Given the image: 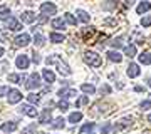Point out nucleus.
I'll list each match as a JSON object with an SVG mask.
<instances>
[{
    "mask_svg": "<svg viewBox=\"0 0 151 134\" xmlns=\"http://www.w3.org/2000/svg\"><path fill=\"white\" fill-rule=\"evenodd\" d=\"M50 25H52V29H59V30H62V29L65 27V22L62 20V19H54Z\"/></svg>",
    "mask_w": 151,
    "mask_h": 134,
    "instance_id": "5701e85b",
    "label": "nucleus"
},
{
    "mask_svg": "<svg viewBox=\"0 0 151 134\" xmlns=\"http://www.w3.org/2000/svg\"><path fill=\"white\" fill-rule=\"evenodd\" d=\"M40 134H45V133H40Z\"/></svg>",
    "mask_w": 151,
    "mask_h": 134,
    "instance_id": "864d4df0",
    "label": "nucleus"
},
{
    "mask_svg": "<svg viewBox=\"0 0 151 134\" xmlns=\"http://www.w3.org/2000/svg\"><path fill=\"white\" fill-rule=\"evenodd\" d=\"M65 126V121H64V118H57L54 121V123L50 124V128H54V129H62Z\"/></svg>",
    "mask_w": 151,
    "mask_h": 134,
    "instance_id": "b1692460",
    "label": "nucleus"
},
{
    "mask_svg": "<svg viewBox=\"0 0 151 134\" xmlns=\"http://www.w3.org/2000/svg\"><path fill=\"white\" fill-rule=\"evenodd\" d=\"M111 133H113V124L106 123L101 126V134H111Z\"/></svg>",
    "mask_w": 151,
    "mask_h": 134,
    "instance_id": "473e14b6",
    "label": "nucleus"
},
{
    "mask_svg": "<svg viewBox=\"0 0 151 134\" xmlns=\"http://www.w3.org/2000/svg\"><path fill=\"white\" fill-rule=\"evenodd\" d=\"M139 64L143 65H150L151 64V52H143L139 55Z\"/></svg>",
    "mask_w": 151,
    "mask_h": 134,
    "instance_id": "a211bd4d",
    "label": "nucleus"
},
{
    "mask_svg": "<svg viewBox=\"0 0 151 134\" xmlns=\"http://www.w3.org/2000/svg\"><path fill=\"white\" fill-rule=\"evenodd\" d=\"M126 74L129 75V77H138V75H139V65L138 64H129L128 65Z\"/></svg>",
    "mask_w": 151,
    "mask_h": 134,
    "instance_id": "dca6fc26",
    "label": "nucleus"
},
{
    "mask_svg": "<svg viewBox=\"0 0 151 134\" xmlns=\"http://www.w3.org/2000/svg\"><path fill=\"white\" fill-rule=\"evenodd\" d=\"M151 9V4L150 2H141L139 5L136 7V12H138V14H145V12H148Z\"/></svg>",
    "mask_w": 151,
    "mask_h": 134,
    "instance_id": "aec40b11",
    "label": "nucleus"
},
{
    "mask_svg": "<svg viewBox=\"0 0 151 134\" xmlns=\"http://www.w3.org/2000/svg\"><path fill=\"white\" fill-rule=\"evenodd\" d=\"M25 87L27 89H37V87H40V75L37 74V72H34V74H30L29 75V79H27V82H25Z\"/></svg>",
    "mask_w": 151,
    "mask_h": 134,
    "instance_id": "7ed1b4c3",
    "label": "nucleus"
},
{
    "mask_svg": "<svg viewBox=\"0 0 151 134\" xmlns=\"http://www.w3.org/2000/svg\"><path fill=\"white\" fill-rule=\"evenodd\" d=\"M106 55H108V59L111 60V62H116V64H119V62L123 60V55H121L118 50H109Z\"/></svg>",
    "mask_w": 151,
    "mask_h": 134,
    "instance_id": "ddd939ff",
    "label": "nucleus"
},
{
    "mask_svg": "<svg viewBox=\"0 0 151 134\" xmlns=\"http://www.w3.org/2000/svg\"><path fill=\"white\" fill-rule=\"evenodd\" d=\"M45 64H47V65H57V70H59L62 75H70V74H72L70 67L65 64L64 60L59 59V55H49L47 59H45Z\"/></svg>",
    "mask_w": 151,
    "mask_h": 134,
    "instance_id": "f257e3e1",
    "label": "nucleus"
},
{
    "mask_svg": "<svg viewBox=\"0 0 151 134\" xmlns=\"http://www.w3.org/2000/svg\"><path fill=\"white\" fill-rule=\"evenodd\" d=\"M2 55H4V49H0V57H2Z\"/></svg>",
    "mask_w": 151,
    "mask_h": 134,
    "instance_id": "8fccbe9b",
    "label": "nucleus"
},
{
    "mask_svg": "<svg viewBox=\"0 0 151 134\" xmlns=\"http://www.w3.org/2000/svg\"><path fill=\"white\" fill-rule=\"evenodd\" d=\"M10 19V10L7 9V7H4L2 10H0V20H9Z\"/></svg>",
    "mask_w": 151,
    "mask_h": 134,
    "instance_id": "2f4dec72",
    "label": "nucleus"
},
{
    "mask_svg": "<svg viewBox=\"0 0 151 134\" xmlns=\"http://www.w3.org/2000/svg\"><path fill=\"white\" fill-rule=\"evenodd\" d=\"M34 44H35V45H37V47H42L44 44H45V39H44V35L42 34H35V35H34Z\"/></svg>",
    "mask_w": 151,
    "mask_h": 134,
    "instance_id": "412c9836",
    "label": "nucleus"
},
{
    "mask_svg": "<svg viewBox=\"0 0 151 134\" xmlns=\"http://www.w3.org/2000/svg\"><path fill=\"white\" fill-rule=\"evenodd\" d=\"M134 37H136V40H138V44H143V40H145V39L139 35V34H134Z\"/></svg>",
    "mask_w": 151,
    "mask_h": 134,
    "instance_id": "de8ad7c7",
    "label": "nucleus"
},
{
    "mask_svg": "<svg viewBox=\"0 0 151 134\" xmlns=\"http://www.w3.org/2000/svg\"><path fill=\"white\" fill-rule=\"evenodd\" d=\"M59 96H60V99L76 97V96H77V91H76V89H72V87H64V89H60V91H59Z\"/></svg>",
    "mask_w": 151,
    "mask_h": 134,
    "instance_id": "1a4fd4ad",
    "label": "nucleus"
},
{
    "mask_svg": "<svg viewBox=\"0 0 151 134\" xmlns=\"http://www.w3.org/2000/svg\"><path fill=\"white\" fill-rule=\"evenodd\" d=\"M101 94H111V87L108 86V84H104V86H101Z\"/></svg>",
    "mask_w": 151,
    "mask_h": 134,
    "instance_id": "58836bf2",
    "label": "nucleus"
},
{
    "mask_svg": "<svg viewBox=\"0 0 151 134\" xmlns=\"http://www.w3.org/2000/svg\"><path fill=\"white\" fill-rule=\"evenodd\" d=\"M7 67H9V62H7V60H4V62L0 64V74H4V72H5V69H7Z\"/></svg>",
    "mask_w": 151,
    "mask_h": 134,
    "instance_id": "37998d69",
    "label": "nucleus"
},
{
    "mask_svg": "<svg viewBox=\"0 0 151 134\" xmlns=\"http://www.w3.org/2000/svg\"><path fill=\"white\" fill-rule=\"evenodd\" d=\"M27 101L30 102V104H37L39 101H40V94H35V92H30L27 96Z\"/></svg>",
    "mask_w": 151,
    "mask_h": 134,
    "instance_id": "cd10ccee",
    "label": "nucleus"
},
{
    "mask_svg": "<svg viewBox=\"0 0 151 134\" xmlns=\"http://www.w3.org/2000/svg\"><path fill=\"white\" fill-rule=\"evenodd\" d=\"M129 126H131V118H124V119H121V121H118V123L114 124L113 131H114V133H119V131L129 128Z\"/></svg>",
    "mask_w": 151,
    "mask_h": 134,
    "instance_id": "423d86ee",
    "label": "nucleus"
},
{
    "mask_svg": "<svg viewBox=\"0 0 151 134\" xmlns=\"http://www.w3.org/2000/svg\"><path fill=\"white\" fill-rule=\"evenodd\" d=\"M148 123L151 124V114H150V116H148Z\"/></svg>",
    "mask_w": 151,
    "mask_h": 134,
    "instance_id": "603ef678",
    "label": "nucleus"
},
{
    "mask_svg": "<svg viewBox=\"0 0 151 134\" xmlns=\"http://www.w3.org/2000/svg\"><path fill=\"white\" fill-rule=\"evenodd\" d=\"M14 42H15L17 47H25L30 44V37H29V34H22V35H17Z\"/></svg>",
    "mask_w": 151,
    "mask_h": 134,
    "instance_id": "6e6552de",
    "label": "nucleus"
},
{
    "mask_svg": "<svg viewBox=\"0 0 151 134\" xmlns=\"http://www.w3.org/2000/svg\"><path fill=\"white\" fill-rule=\"evenodd\" d=\"M96 35H97L96 27H89V29H84V30H82V37H84V40H86L87 44H96L94 42Z\"/></svg>",
    "mask_w": 151,
    "mask_h": 134,
    "instance_id": "20e7f679",
    "label": "nucleus"
},
{
    "mask_svg": "<svg viewBox=\"0 0 151 134\" xmlns=\"http://www.w3.org/2000/svg\"><path fill=\"white\" fill-rule=\"evenodd\" d=\"M42 77H44V80H45V82H49V84L55 82V75H54V72H52L50 69H44L42 70Z\"/></svg>",
    "mask_w": 151,
    "mask_h": 134,
    "instance_id": "4468645a",
    "label": "nucleus"
},
{
    "mask_svg": "<svg viewBox=\"0 0 151 134\" xmlns=\"http://www.w3.org/2000/svg\"><path fill=\"white\" fill-rule=\"evenodd\" d=\"M57 107H59L60 111H67V109H69V104H67L65 99H60V101L57 102Z\"/></svg>",
    "mask_w": 151,
    "mask_h": 134,
    "instance_id": "72a5a7b5",
    "label": "nucleus"
},
{
    "mask_svg": "<svg viewBox=\"0 0 151 134\" xmlns=\"http://www.w3.org/2000/svg\"><path fill=\"white\" fill-rule=\"evenodd\" d=\"M32 62L34 64H39V62H40V55H39V54H34L32 55Z\"/></svg>",
    "mask_w": 151,
    "mask_h": 134,
    "instance_id": "a18cd8bd",
    "label": "nucleus"
},
{
    "mask_svg": "<svg viewBox=\"0 0 151 134\" xmlns=\"http://www.w3.org/2000/svg\"><path fill=\"white\" fill-rule=\"evenodd\" d=\"M19 111H20V114H25L29 118H35V116H37V109L32 107L30 104H22V106L19 107Z\"/></svg>",
    "mask_w": 151,
    "mask_h": 134,
    "instance_id": "39448f33",
    "label": "nucleus"
},
{
    "mask_svg": "<svg viewBox=\"0 0 151 134\" xmlns=\"http://www.w3.org/2000/svg\"><path fill=\"white\" fill-rule=\"evenodd\" d=\"M40 12H42V15L45 17V15H54L55 12H57V9H55V5L54 4H50V2H45V4H42L40 5Z\"/></svg>",
    "mask_w": 151,
    "mask_h": 134,
    "instance_id": "0eeeda50",
    "label": "nucleus"
},
{
    "mask_svg": "<svg viewBox=\"0 0 151 134\" xmlns=\"http://www.w3.org/2000/svg\"><path fill=\"white\" fill-rule=\"evenodd\" d=\"M17 128H19L17 123H4L2 124V131H4V133H12V131H15Z\"/></svg>",
    "mask_w": 151,
    "mask_h": 134,
    "instance_id": "6ab92c4d",
    "label": "nucleus"
},
{
    "mask_svg": "<svg viewBox=\"0 0 151 134\" xmlns=\"http://www.w3.org/2000/svg\"><path fill=\"white\" fill-rule=\"evenodd\" d=\"M9 80H10V82H20V75L19 74H10L9 75Z\"/></svg>",
    "mask_w": 151,
    "mask_h": 134,
    "instance_id": "ea45409f",
    "label": "nucleus"
},
{
    "mask_svg": "<svg viewBox=\"0 0 151 134\" xmlns=\"http://www.w3.org/2000/svg\"><path fill=\"white\" fill-rule=\"evenodd\" d=\"M104 25H116V20L114 19H106L104 20Z\"/></svg>",
    "mask_w": 151,
    "mask_h": 134,
    "instance_id": "c03bdc74",
    "label": "nucleus"
},
{
    "mask_svg": "<svg viewBox=\"0 0 151 134\" xmlns=\"http://www.w3.org/2000/svg\"><path fill=\"white\" fill-rule=\"evenodd\" d=\"M141 109L146 111V109H151V99H146V101L141 102Z\"/></svg>",
    "mask_w": 151,
    "mask_h": 134,
    "instance_id": "4c0bfd02",
    "label": "nucleus"
},
{
    "mask_svg": "<svg viewBox=\"0 0 151 134\" xmlns=\"http://www.w3.org/2000/svg\"><path fill=\"white\" fill-rule=\"evenodd\" d=\"M81 89H82V92H86V94H94V92H96V87L92 86V84H82Z\"/></svg>",
    "mask_w": 151,
    "mask_h": 134,
    "instance_id": "c85d7f7f",
    "label": "nucleus"
},
{
    "mask_svg": "<svg viewBox=\"0 0 151 134\" xmlns=\"http://www.w3.org/2000/svg\"><path fill=\"white\" fill-rule=\"evenodd\" d=\"M143 134H151V131H143Z\"/></svg>",
    "mask_w": 151,
    "mask_h": 134,
    "instance_id": "3c124183",
    "label": "nucleus"
},
{
    "mask_svg": "<svg viewBox=\"0 0 151 134\" xmlns=\"http://www.w3.org/2000/svg\"><path fill=\"white\" fill-rule=\"evenodd\" d=\"M111 45H113L114 49H119L121 45H123V42H121V39H114L113 42H111Z\"/></svg>",
    "mask_w": 151,
    "mask_h": 134,
    "instance_id": "a19ab883",
    "label": "nucleus"
},
{
    "mask_svg": "<svg viewBox=\"0 0 151 134\" xmlns=\"http://www.w3.org/2000/svg\"><path fill=\"white\" fill-rule=\"evenodd\" d=\"M20 20L25 22V24H32V22L35 20V14H34V12H30V10L24 12V14L20 15Z\"/></svg>",
    "mask_w": 151,
    "mask_h": 134,
    "instance_id": "2eb2a0df",
    "label": "nucleus"
},
{
    "mask_svg": "<svg viewBox=\"0 0 151 134\" xmlns=\"http://www.w3.org/2000/svg\"><path fill=\"white\" fill-rule=\"evenodd\" d=\"M87 102H89V96H82L79 101L76 102V107H81V106H86Z\"/></svg>",
    "mask_w": 151,
    "mask_h": 134,
    "instance_id": "f704fd0d",
    "label": "nucleus"
},
{
    "mask_svg": "<svg viewBox=\"0 0 151 134\" xmlns=\"http://www.w3.org/2000/svg\"><path fill=\"white\" fill-rule=\"evenodd\" d=\"M108 4H104V9L106 10H113V9H116L118 7V4H119V0H106Z\"/></svg>",
    "mask_w": 151,
    "mask_h": 134,
    "instance_id": "c756f323",
    "label": "nucleus"
},
{
    "mask_svg": "<svg viewBox=\"0 0 151 134\" xmlns=\"http://www.w3.org/2000/svg\"><path fill=\"white\" fill-rule=\"evenodd\" d=\"M5 94H9V87H0V97L5 96Z\"/></svg>",
    "mask_w": 151,
    "mask_h": 134,
    "instance_id": "49530a36",
    "label": "nucleus"
},
{
    "mask_svg": "<svg viewBox=\"0 0 151 134\" xmlns=\"http://www.w3.org/2000/svg\"><path fill=\"white\" fill-rule=\"evenodd\" d=\"M7 29H10V30H20V22L17 20V19H14V17H10L9 20H7Z\"/></svg>",
    "mask_w": 151,
    "mask_h": 134,
    "instance_id": "f3484780",
    "label": "nucleus"
},
{
    "mask_svg": "<svg viewBox=\"0 0 151 134\" xmlns=\"http://www.w3.org/2000/svg\"><path fill=\"white\" fill-rule=\"evenodd\" d=\"M134 91H136V92H145V87H141V86H136V87H134Z\"/></svg>",
    "mask_w": 151,
    "mask_h": 134,
    "instance_id": "09e8293b",
    "label": "nucleus"
},
{
    "mask_svg": "<svg viewBox=\"0 0 151 134\" xmlns=\"http://www.w3.org/2000/svg\"><path fill=\"white\" fill-rule=\"evenodd\" d=\"M64 35H62V34H57V32H52L50 34V40H52V42L54 44H59V42H64Z\"/></svg>",
    "mask_w": 151,
    "mask_h": 134,
    "instance_id": "393cba45",
    "label": "nucleus"
},
{
    "mask_svg": "<svg viewBox=\"0 0 151 134\" xmlns=\"http://www.w3.org/2000/svg\"><path fill=\"white\" fill-rule=\"evenodd\" d=\"M141 25L143 27H150L151 25V15H146L141 19Z\"/></svg>",
    "mask_w": 151,
    "mask_h": 134,
    "instance_id": "e433bc0d",
    "label": "nucleus"
},
{
    "mask_svg": "<svg viewBox=\"0 0 151 134\" xmlns=\"http://www.w3.org/2000/svg\"><path fill=\"white\" fill-rule=\"evenodd\" d=\"M50 118H52V109H44L42 113H40V116H39V123L40 124H47L49 121H50Z\"/></svg>",
    "mask_w": 151,
    "mask_h": 134,
    "instance_id": "9d476101",
    "label": "nucleus"
},
{
    "mask_svg": "<svg viewBox=\"0 0 151 134\" xmlns=\"http://www.w3.org/2000/svg\"><path fill=\"white\" fill-rule=\"evenodd\" d=\"M77 19H79L81 22H84V24H87L89 19H91V15H89L87 12H84V10H77Z\"/></svg>",
    "mask_w": 151,
    "mask_h": 134,
    "instance_id": "4be33fe9",
    "label": "nucleus"
},
{
    "mask_svg": "<svg viewBox=\"0 0 151 134\" xmlns=\"http://www.w3.org/2000/svg\"><path fill=\"white\" fill-rule=\"evenodd\" d=\"M65 22H67V24H70V25H76V17L72 15V14H65Z\"/></svg>",
    "mask_w": 151,
    "mask_h": 134,
    "instance_id": "c9c22d12",
    "label": "nucleus"
},
{
    "mask_svg": "<svg viewBox=\"0 0 151 134\" xmlns=\"http://www.w3.org/2000/svg\"><path fill=\"white\" fill-rule=\"evenodd\" d=\"M15 64L19 69H27L29 67V57L27 55H17V59H15Z\"/></svg>",
    "mask_w": 151,
    "mask_h": 134,
    "instance_id": "f8f14e48",
    "label": "nucleus"
},
{
    "mask_svg": "<svg viewBox=\"0 0 151 134\" xmlns=\"http://www.w3.org/2000/svg\"><path fill=\"white\" fill-rule=\"evenodd\" d=\"M92 129H94V123H87V124H84V126H82L81 128V131H79V133L81 134H92Z\"/></svg>",
    "mask_w": 151,
    "mask_h": 134,
    "instance_id": "a878e982",
    "label": "nucleus"
},
{
    "mask_svg": "<svg viewBox=\"0 0 151 134\" xmlns=\"http://www.w3.org/2000/svg\"><path fill=\"white\" fill-rule=\"evenodd\" d=\"M34 131H35V124H32V126L25 128L24 131H22V133H24V134H30V133H34Z\"/></svg>",
    "mask_w": 151,
    "mask_h": 134,
    "instance_id": "79ce46f5",
    "label": "nucleus"
},
{
    "mask_svg": "<svg viewBox=\"0 0 151 134\" xmlns=\"http://www.w3.org/2000/svg\"><path fill=\"white\" fill-rule=\"evenodd\" d=\"M82 119V114L81 113H72L69 116V123H72V124H76V123H79Z\"/></svg>",
    "mask_w": 151,
    "mask_h": 134,
    "instance_id": "7c9ffc66",
    "label": "nucleus"
},
{
    "mask_svg": "<svg viewBox=\"0 0 151 134\" xmlns=\"http://www.w3.org/2000/svg\"><path fill=\"white\" fill-rule=\"evenodd\" d=\"M84 60H86V64H89L91 67H101V65H103L101 55L96 54V52H91V50L84 52Z\"/></svg>",
    "mask_w": 151,
    "mask_h": 134,
    "instance_id": "f03ea898",
    "label": "nucleus"
},
{
    "mask_svg": "<svg viewBox=\"0 0 151 134\" xmlns=\"http://www.w3.org/2000/svg\"><path fill=\"white\" fill-rule=\"evenodd\" d=\"M124 54H126V55H128V57H134L136 55V47L134 45H126V47H124Z\"/></svg>",
    "mask_w": 151,
    "mask_h": 134,
    "instance_id": "bb28decb",
    "label": "nucleus"
},
{
    "mask_svg": "<svg viewBox=\"0 0 151 134\" xmlns=\"http://www.w3.org/2000/svg\"><path fill=\"white\" fill-rule=\"evenodd\" d=\"M20 99H22V92L20 91H17V89L9 91V102H10V104H17Z\"/></svg>",
    "mask_w": 151,
    "mask_h": 134,
    "instance_id": "9b49d317",
    "label": "nucleus"
}]
</instances>
